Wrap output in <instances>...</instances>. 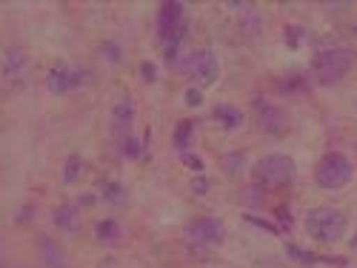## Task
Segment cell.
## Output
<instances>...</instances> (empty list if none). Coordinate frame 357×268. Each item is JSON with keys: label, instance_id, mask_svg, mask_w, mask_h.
Returning a JSON list of instances; mask_svg holds the SVG:
<instances>
[{"label": "cell", "instance_id": "cell-10", "mask_svg": "<svg viewBox=\"0 0 357 268\" xmlns=\"http://www.w3.org/2000/svg\"><path fill=\"white\" fill-rule=\"evenodd\" d=\"M257 120H260V129L263 132H269V134H280L283 132V126H286V117H283V111L280 109H275V106H269V103H263V100H257Z\"/></svg>", "mask_w": 357, "mask_h": 268}, {"label": "cell", "instance_id": "cell-19", "mask_svg": "<svg viewBox=\"0 0 357 268\" xmlns=\"http://www.w3.org/2000/svg\"><path fill=\"white\" fill-rule=\"evenodd\" d=\"M80 171H83V160L80 157H69V163L63 168V183H75L80 177Z\"/></svg>", "mask_w": 357, "mask_h": 268}, {"label": "cell", "instance_id": "cell-15", "mask_svg": "<svg viewBox=\"0 0 357 268\" xmlns=\"http://www.w3.org/2000/svg\"><path fill=\"white\" fill-rule=\"evenodd\" d=\"M215 117H218V120L231 132V129H237V126H241L243 123V114L241 111H237L234 106H218L215 109Z\"/></svg>", "mask_w": 357, "mask_h": 268}, {"label": "cell", "instance_id": "cell-7", "mask_svg": "<svg viewBox=\"0 0 357 268\" xmlns=\"http://www.w3.org/2000/svg\"><path fill=\"white\" fill-rule=\"evenodd\" d=\"M186 243L189 246H197V249H209V246H220L226 240V228L220 220L215 217H206V220H195L189 223V228L183 231Z\"/></svg>", "mask_w": 357, "mask_h": 268}, {"label": "cell", "instance_id": "cell-5", "mask_svg": "<svg viewBox=\"0 0 357 268\" xmlns=\"http://www.w3.org/2000/svg\"><path fill=\"white\" fill-rule=\"evenodd\" d=\"M351 177H354V166H351V160H349L346 155H337V152L326 155V157L317 163V168H314V180H317V186H320V189H329V191L343 189V186L351 180Z\"/></svg>", "mask_w": 357, "mask_h": 268}, {"label": "cell", "instance_id": "cell-3", "mask_svg": "<svg viewBox=\"0 0 357 268\" xmlns=\"http://www.w3.org/2000/svg\"><path fill=\"white\" fill-rule=\"evenodd\" d=\"M294 177H297V166L286 155L260 157L252 166V180L263 189H286L289 183H294Z\"/></svg>", "mask_w": 357, "mask_h": 268}, {"label": "cell", "instance_id": "cell-2", "mask_svg": "<svg viewBox=\"0 0 357 268\" xmlns=\"http://www.w3.org/2000/svg\"><path fill=\"white\" fill-rule=\"evenodd\" d=\"M354 61L357 54L351 46H329L314 54L312 61V69H314V77L323 83V86H332L337 80H343L351 69H354Z\"/></svg>", "mask_w": 357, "mask_h": 268}, {"label": "cell", "instance_id": "cell-8", "mask_svg": "<svg viewBox=\"0 0 357 268\" xmlns=\"http://www.w3.org/2000/svg\"><path fill=\"white\" fill-rule=\"evenodd\" d=\"M83 80H86L83 69H77L72 63H54L46 74V88L52 95L61 97V95H69V92H75V88H80Z\"/></svg>", "mask_w": 357, "mask_h": 268}, {"label": "cell", "instance_id": "cell-16", "mask_svg": "<svg viewBox=\"0 0 357 268\" xmlns=\"http://www.w3.org/2000/svg\"><path fill=\"white\" fill-rule=\"evenodd\" d=\"M95 234H98L100 243H114L117 237H121V226H117L114 220H100V223L95 226Z\"/></svg>", "mask_w": 357, "mask_h": 268}, {"label": "cell", "instance_id": "cell-24", "mask_svg": "<svg viewBox=\"0 0 357 268\" xmlns=\"http://www.w3.org/2000/svg\"><path fill=\"white\" fill-rule=\"evenodd\" d=\"M143 77L146 80H155V66L152 63H143Z\"/></svg>", "mask_w": 357, "mask_h": 268}, {"label": "cell", "instance_id": "cell-1", "mask_svg": "<svg viewBox=\"0 0 357 268\" xmlns=\"http://www.w3.org/2000/svg\"><path fill=\"white\" fill-rule=\"evenodd\" d=\"M186 32H189V20H186L183 3H177V0L163 3L160 12H158V35H160V46H163L166 61H174L177 57Z\"/></svg>", "mask_w": 357, "mask_h": 268}, {"label": "cell", "instance_id": "cell-11", "mask_svg": "<svg viewBox=\"0 0 357 268\" xmlns=\"http://www.w3.org/2000/svg\"><path fill=\"white\" fill-rule=\"evenodd\" d=\"M23 69H26V54H23V49L6 46V49H3V77H6V80H15V77L23 74Z\"/></svg>", "mask_w": 357, "mask_h": 268}, {"label": "cell", "instance_id": "cell-17", "mask_svg": "<svg viewBox=\"0 0 357 268\" xmlns=\"http://www.w3.org/2000/svg\"><path fill=\"white\" fill-rule=\"evenodd\" d=\"M121 152H123L129 160H137V157H140V152H143V143H140L135 134H129L126 140H121Z\"/></svg>", "mask_w": 357, "mask_h": 268}, {"label": "cell", "instance_id": "cell-12", "mask_svg": "<svg viewBox=\"0 0 357 268\" xmlns=\"http://www.w3.org/2000/svg\"><path fill=\"white\" fill-rule=\"evenodd\" d=\"M40 260L46 268H66V257L61 251V246H57L54 240H40Z\"/></svg>", "mask_w": 357, "mask_h": 268}, {"label": "cell", "instance_id": "cell-26", "mask_svg": "<svg viewBox=\"0 0 357 268\" xmlns=\"http://www.w3.org/2000/svg\"><path fill=\"white\" fill-rule=\"evenodd\" d=\"M80 203H83V205H92V203H95V194H83Z\"/></svg>", "mask_w": 357, "mask_h": 268}, {"label": "cell", "instance_id": "cell-23", "mask_svg": "<svg viewBox=\"0 0 357 268\" xmlns=\"http://www.w3.org/2000/svg\"><path fill=\"white\" fill-rule=\"evenodd\" d=\"M183 163H186V166H192V168H195V171H200V168H203V163H200V160H197V157H192V155H189V152H186V155H183Z\"/></svg>", "mask_w": 357, "mask_h": 268}, {"label": "cell", "instance_id": "cell-14", "mask_svg": "<svg viewBox=\"0 0 357 268\" xmlns=\"http://www.w3.org/2000/svg\"><path fill=\"white\" fill-rule=\"evenodd\" d=\"M54 223H57V228H63V231H75L77 228V208L75 205L54 208Z\"/></svg>", "mask_w": 357, "mask_h": 268}, {"label": "cell", "instance_id": "cell-22", "mask_svg": "<svg viewBox=\"0 0 357 268\" xmlns=\"http://www.w3.org/2000/svg\"><path fill=\"white\" fill-rule=\"evenodd\" d=\"M186 103L189 106H200L203 103V95L197 92V88H189V92H186Z\"/></svg>", "mask_w": 357, "mask_h": 268}, {"label": "cell", "instance_id": "cell-9", "mask_svg": "<svg viewBox=\"0 0 357 268\" xmlns=\"http://www.w3.org/2000/svg\"><path fill=\"white\" fill-rule=\"evenodd\" d=\"M132 120H135V106L132 100H121L112 111V126H114V134L126 140L132 134Z\"/></svg>", "mask_w": 357, "mask_h": 268}, {"label": "cell", "instance_id": "cell-20", "mask_svg": "<svg viewBox=\"0 0 357 268\" xmlns=\"http://www.w3.org/2000/svg\"><path fill=\"white\" fill-rule=\"evenodd\" d=\"M103 194H106V200H109V203H117V205L126 203V191H123L121 186H117V183H106V186H103Z\"/></svg>", "mask_w": 357, "mask_h": 268}, {"label": "cell", "instance_id": "cell-18", "mask_svg": "<svg viewBox=\"0 0 357 268\" xmlns=\"http://www.w3.org/2000/svg\"><path fill=\"white\" fill-rule=\"evenodd\" d=\"M192 129H195L192 120L177 123V132H174V145H177V148H186V143H189V137H192Z\"/></svg>", "mask_w": 357, "mask_h": 268}, {"label": "cell", "instance_id": "cell-6", "mask_svg": "<svg viewBox=\"0 0 357 268\" xmlns=\"http://www.w3.org/2000/svg\"><path fill=\"white\" fill-rule=\"evenodd\" d=\"M186 72H189V80L195 86H212L220 74V63H218V54L212 49H197L189 54L186 61Z\"/></svg>", "mask_w": 357, "mask_h": 268}, {"label": "cell", "instance_id": "cell-13", "mask_svg": "<svg viewBox=\"0 0 357 268\" xmlns=\"http://www.w3.org/2000/svg\"><path fill=\"white\" fill-rule=\"evenodd\" d=\"M286 251H289V257L291 260H297V262H301V265H320V262H332V265H343L346 260H340V257H317V254H309V251H301V249H297V246H286Z\"/></svg>", "mask_w": 357, "mask_h": 268}, {"label": "cell", "instance_id": "cell-4", "mask_svg": "<svg viewBox=\"0 0 357 268\" xmlns=\"http://www.w3.org/2000/svg\"><path fill=\"white\" fill-rule=\"evenodd\" d=\"M306 231L314 243H337L346 231V217H343V212H337L332 205L312 208L306 214Z\"/></svg>", "mask_w": 357, "mask_h": 268}, {"label": "cell", "instance_id": "cell-21", "mask_svg": "<svg viewBox=\"0 0 357 268\" xmlns=\"http://www.w3.org/2000/svg\"><path fill=\"white\" fill-rule=\"evenodd\" d=\"M286 35H289V46H291V49H297V46H301V38H303V29L289 26V29H286Z\"/></svg>", "mask_w": 357, "mask_h": 268}, {"label": "cell", "instance_id": "cell-25", "mask_svg": "<svg viewBox=\"0 0 357 268\" xmlns=\"http://www.w3.org/2000/svg\"><path fill=\"white\" fill-rule=\"evenodd\" d=\"M195 189H197V191H206V189H209V180H200V177H197V180H195Z\"/></svg>", "mask_w": 357, "mask_h": 268}]
</instances>
